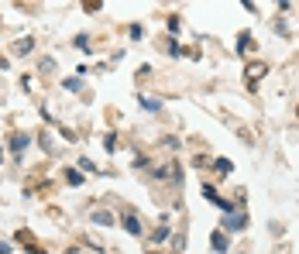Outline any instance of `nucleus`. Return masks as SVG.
<instances>
[{"instance_id":"obj_9","label":"nucleus","mask_w":299,"mask_h":254,"mask_svg":"<svg viewBox=\"0 0 299 254\" xmlns=\"http://www.w3.org/2000/svg\"><path fill=\"white\" fill-rule=\"evenodd\" d=\"M141 103L148 107V110H158V100H151V96H141Z\"/></svg>"},{"instance_id":"obj_2","label":"nucleus","mask_w":299,"mask_h":254,"mask_svg":"<svg viewBox=\"0 0 299 254\" xmlns=\"http://www.w3.org/2000/svg\"><path fill=\"white\" fill-rule=\"evenodd\" d=\"M11 148H14V155H24V148H28V134H14Z\"/></svg>"},{"instance_id":"obj_10","label":"nucleus","mask_w":299,"mask_h":254,"mask_svg":"<svg viewBox=\"0 0 299 254\" xmlns=\"http://www.w3.org/2000/svg\"><path fill=\"white\" fill-rule=\"evenodd\" d=\"M24 247H28V254H48V251H42V247H35V244H28V241H24Z\"/></svg>"},{"instance_id":"obj_11","label":"nucleus","mask_w":299,"mask_h":254,"mask_svg":"<svg viewBox=\"0 0 299 254\" xmlns=\"http://www.w3.org/2000/svg\"><path fill=\"white\" fill-rule=\"evenodd\" d=\"M0 254H11V244H0Z\"/></svg>"},{"instance_id":"obj_5","label":"nucleus","mask_w":299,"mask_h":254,"mask_svg":"<svg viewBox=\"0 0 299 254\" xmlns=\"http://www.w3.org/2000/svg\"><path fill=\"white\" fill-rule=\"evenodd\" d=\"M31 48H35V41H31V38H21V41L14 45V52H17V55H24V52H31Z\"/></svg>"},{"instance_id":"obj_8","label":"nucleus","mask_w":299,"mask_h":254,"mask_svg":"<svg viewBox=\"0 0 299 254\" xmlns=\"http://www.w3.org/2000/svg\"><path fill=\"white\" fill-rule=\"evenodd\" d=\"M265 69H268V66H251V86H254V82H258V79L265 76Z\"/></svg>"},{"instance_id":"obj_3","label":"nucleus","mask_w":299,"mask_h":254,"mask_svg":"<svg viewBox=\"0 0 299 254\" xmlns=\"http://www.w3.org/2000/svg\"><path fill=\"white\" fill-rule=\"evenodd\" d=\"M93 223H100V227H114V217H110L107 209H96V213H93Z\"/></svg>"},{"instance_id":"obj_1","label":"nucleus","mask_w":299,"mask_h":254,"mask_svg":"<svg viewBox=\"0 0 299 254\" xmlns=\"http://www.w3.org/2000/svg\"><path fill=\"white\" fill-rule=\"evenodd\" d=\"M124 230L134 234V237H141V234H145V227H141V220L134 217V213H124Z\"/></svg>"},{"instance_id":"obj_6","label":"nucleus","mask_w":299,"mask_h":254,"mask_svg":"<svg viewBox=\"0 0 299 254\" xmlns=\"http://www.w3.org/2000/svg\"><path fill=\"white\" fill-rule=\"evenodd\" d=\"M244 223H248V217H241V213L227 217V227H230V230H237V227H244Z\"/></svg>"},{"instance_id":"obj_7","label":"nucleus","mask_w":299,"mask_h":254,"mask_svg":"<svg viewBox=\"0 0 299 254\" xmlns=\"http://www.w3.org/2000/svg\"><path fill=\"white\" fill-rule=\"evenodd\" d=\"M169 234H172V230H169V227H165V223H162V227H158V230H155V234H151V237H155V241H169Z\"/></svg>"},{"instance_id":"obj_4","label":"nucleus","mask_w":299,"mask_h":254,"mask_svg":"<svg viewBox=\"0 0 299 254\" xmlns=\"http://www.w3.org/2000/svg\"><path fill=\"white\" fill-rule=\"evenodd\" d=\"M210 244H213V251H227V244H230V241H227V234H224V230H217Z\"/></svg>"}]
</instances>
